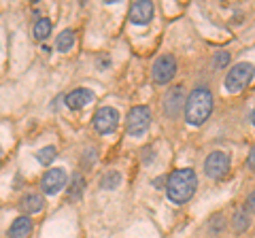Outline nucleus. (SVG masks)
Wrapping results in <instances>:
<instances>
[{"label":"nucleus","mask_w":255,"mask_h":238,"mask_svg":"<svg viewBox=\"0 0 255 238\" xmlns=\"http://www.w3.org/2000/svg\"><path fill=\"white\" fill-rule=\"evenodd\" d=\"M198 187V177L191 168H177L170 172L168 183H166V194H168L170 202L174 204H183L187 202L191 196L196 194Z\"/></svg>","instance_id":"obj_1"},{"label":"nucleus","mask_w":255,"mask_h":238,"mask_svg":"<svg viewBox=\"0 0 255 238\" xmlns=\"http://www.w3.org/2000/svg\"><path fill=\"white\" fill-rule=\"evenodd\" d=\"M213 113V94L209 87H196L185 102V119L189 125H202Z\"/></svg>","instance_id":"obj_2"},{"label":"nucleus","mask_w":255,"mask_h":238,"mask_svg":"<svg viewBox=\"0 0 255 238\" xmlns=\"http://www.w3.org/2000/svg\"><path fill=\"white\" fill-rule=\"evenodd\" d=\"M255 77V66L251 62H241V64H236L230 68V73L226 75V90L230 94H236L241 92L243 87H247Z\"/></svg>","instance_id":"obj_3"},{"label":"nucleus","mask_w":255,"mask_h":238,"mask_svg":"<svg viewBox=\"0 0 255 238\" xmlns=\"http://www.w3.org/2000/svg\"><path fill=\"white\" fill-rule=\"evenodd\" d=\"M151 125V111L149 107H132L128 113V121H126V130L130 136H142Z\"/></svg>","instance_id":"obj_4"},{"label":"nucleus","mask_w":255,"mask_h":238,"mask_svg":"<svg viewBox=\"0 0 255 238\" xmlns=\"http://www.w3.org/2000/svg\"><path fill=\"white\" fill-rule=\"evenodd\" d=\"M151 73H153V81L157 85H166L168 81H172V77L177 75V60H174V55H170V53L159 55L153 62Z\"/></svg>","instance_id":"obj_5"},{"label":"nucleus","mask_w":255,"mask_h":238,"mask_svg":"<svg viewBox=\"0 0 255 238\" xmlns=\"http://www.w3.org/2000/svg\"><path fill=\"white\" fill-rule=\"evenodd\" d=\"M204 172L209 179H223L230 172V157L223 151H213L204 162Z\"/></svg>","instance_id":"obj_6"},{"label":"nucleus","mask_w":255,"mask_h":238,"mask_svg":"<svg viewBox=\"0 0 255 238\" xmlns=\"http://www.w3.org/2000/svg\"><path fill=\"white\" fill-rule=\"evenodd\" d=\"M119 125V113L111 107H102L98 113L94 115V128L100 134H111L115 132Z\"/></svg>","instance_id":"obj_7"},{"label":"nucleus","mask_w":255,"mask_h":238,"mask_svg":"<svg viewBox=\"0 0 255 238\" xmlns=\"http://www.w3.org/2000/svg\"><path fill=\"white\" fill-rule=\"evenodd\" d=\"M66 181H68L66 170H64V168H51V170H47V172L43 174V179H41V189H43L47 196H53V194H58L60 189H64Z\"/></svg>","instance_id":"obj_8"},{"label":"nucleus","mask_w":255,"mask_h":238,"mask_svg":"<svg viewBox=\"0 0 255 238\" xmlns=\"http://www.w3.org/2000/svg\"><path fill=\"white\" fill-rule=\"evenodd\" d=\"M128 17L134 26H147V23L153 19V4L149 0H136L132 6H130V13Z\"/></svg>","instance_id":"obj_9"},{"label":"nucleus","mask_w":255,"mask_h":238,"mask_svg":"<svg viewBox=\"0 0 255 238\" xmlns=\"http://www.w3.org/2000/svg\"><path fill=\"white\" fill-rule=\"evenodd\" d=\"M187 100H183V87L177 85V87H170L164 96V113L168 117H177L181 107L185 105Z\"/></svg>","instance_id":"obj_10"},{"label":"nucleus","mask_w":255,"mask_h":238,"mask_svg":"<svg viewBox=\"0 0 255 238\" xmlns=\"http://www.w3.org/2000/svg\"><path fill=\"white\" fill-rule=\"evenodd\" d=\"M94 98L96 96H94L92 90H87V87H79V90L70 92L66 96V105L73 111H77V109H83V107L90 105V102H94Z\"/></svg>","instance_id":"obj_11"},{"label":"nucleus","mask_w":255,"mask_h":238,"mask_svg":"<svg viewBox=\"0 0 255 238\" xmlns=\"http://www.w3.org/2000/svg\"><path fill=\"white\" fill-rule=\"evenodd\" d=\"M32 234V221L28 215L17 217L9 228V238H28Z\"/></svg>","instance_id":"obj_12"},{"label":"nucleus","mask_w":255,"mask_h":238,"mask_svg":"<svg viewBox=\"0 0 255 238\" xmlns=\"http://www.w3.org/2000/svg\"><path fill=\"white\" fill-rule=\"evenodd\" d=\"M43 206H45V200H43V196H38V194H28L26 198H21V202H19V209L23 213H28V215L43 211Z\"/></svg>","instance_id":"obj_13"},{"label":"nucleus","mask_w":255,"mask_h":238,"mask_svg":"<svg viewBox=\"0 0 255 238\" xmlns=\"http://www.w3.org/2000/svg\"><path fill=\"white\" fill-rule=\"evenodd\" d=\"M249 226H251V219H249V215H247V211H245V209H243V211H236V213H234V219H232L234 232L243 234V232H247V230H249Z\"/></svg>","instance_id":"obj_14"},{"label":"nucleus","mask_w":255,"mask_h":238,"mask_svg":"<svg viewBox=\"0 0 255 238\" xmlns=\"http://www.w3.org/2000/svg\"><path fill=\"white\" fill-rule=\"evenodd\" d=\"M73 45H75V32H73V30H64V32H60L58 41H55V47H58V51L66 53L68 49H73Z\"/></svg>","instance_id":"obj_15"},{"label":"nucleus","mask_w":255,"mask_h":238,"mask_svg":"<svg viewBox=\"0 0 255 238\" xmlns=\"http://www.w3.org/2000/svg\"><path fill=\"white\" fill-rule=\"evenodd\" d=\"M119 183H122V174H119L117 170H111V172H107L105 177H102L100 189H107V192H111V189H117Z\"/></svg>","instance_id":"obj_16"},{"label":"nucleus","mask_w":255,"mask_h":238,"mask_svg":"<svg viewBox=\"0 0 255 238\" xmlns=\"http://www.w3.org/2000/svg\"><path fill=\"white\" fill-rule=\"evenodd\" d=\"M51 34V21L49 19H38L36 23H34V36L38 38V41H45L47 36Z\"/></svg>","instance_id":"obj_17"},{"label":"nucleus","mask_w":255,"mask_h":238,"mask_svg":"<svg viewBox=\"0 0 255 238\" xmlns=\"http://www.w3.org/2000/svg\"><path fill=\"white\" fill-rule=\"evenodd\" d=\"M83 187H85V181H83V177H81V174H75L73 181H70V189H68L70 198H81V194H83Z\"/></svg>","instance_id":"obj_18"},{"label":"nucleus","mask_w":255,"mask_h":238,"mask_svg":"<svg viewBox=\"0 0 255 238\" xmlns=\"http://www.w3.org/2000/svg\"><path fill=\"white\" fill-rule=\"evenodd\" d=\"M55 153H58V151H55V147H43L41 151L36 153V160L41 162L43 166H47V164H51L55 160Z\"/></svg>","instance_id":"obj_19"},{"label":"nucleus","mask_w":255,"mask_h":238,"mask_svg":"<svg viewBox=\"0 0 255 238\" xmlns=\"http://www.w3.org/2000/svg\"><path fill=\"white\" fill-rule=\"evenodd\" d=\"M230 64V53L228 51H219L215 55V68H223Z\"/></svg>","instance_id":"obj_20"},{"label":"nucleus","mask_w":255,"mask_h":238,"mask_svg":"<svg viewBox=\"0 0 255 238\" xmlns=\"http://www.w3.org/2000/svg\"><path fill=\"white\" fill-rule=\"evenodd\" d=\"M211 221H215V226H211V230H215V232H219V230L226 228V226H223V215H215Z\"/></svg>","instance_id":"obj_21"},{"label":"nucleus","mask_w":255,"mask_h":238,"mask_svg":"<svg viewBox=\"0 0 255 238\" xmlns=\"http://www.w3.org/2000/svg\"><path fill=\"white\" fill-rule=\"evenodd\" d=\"M247 166H249L251 170H255V145L251 147V151H249V157H247Z\"/></svg>","instance_id":"obj_22"},{"label":"nucleus","mask_w":255,"mask_h":238,"mask_svg":"<svg viewBox=\"0 0 255 238\" xmlns=\"http://www.w3.org/2000/svg\"><path fill=\"white\" fill-rule=\"evenodd\" d=\"M247 209H249L251 213H255V192H251V196L247 198Z\"/></svg>","instance_id":"obj_23"},{"label":"nucleus","mask_w":255,"mask_h":238,"mask_svg":"<svg viewBox=\"0 0 255 238\" xmlns=\"http://www.w3.org/2000/svg\"><path fill=\"white\" fill-rule=\"evenodd\" d=\"M251 121H253V125H255V109H253V113H251Z\"/></svg>","instance_id":"obj_24"}]
</instances>
